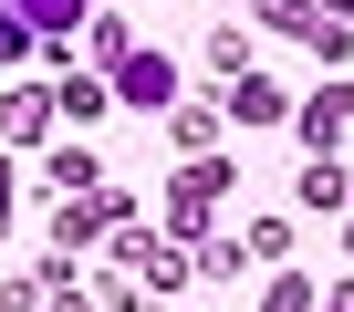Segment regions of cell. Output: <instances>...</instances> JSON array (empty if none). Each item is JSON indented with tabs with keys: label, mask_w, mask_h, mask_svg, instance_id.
Returning <instances> with one entry per match:
<instances>
[{
	"label": "cell",
	"mask_w": 354,
	"mask_h": 312,
	"mask_svg": "<svg viewBox=\"0 0 354 312\" xmlns=\"http://www.w3.org/2000/svg\"><path fill=\"white\" fill-rule=\"evenodd\" d=\"M167 135L188 146V156H209V135H219V104H177V115H167Z\"/></svg>",
	"instance_id": "cell-8"
},
{
	"label": "cell",
	"mask_w": 354,
	"mask_h": 312,
	"mask_svg": "<svg viewBox=\"0 0 354 312\" xmlns=\"http://www.w3.org/2000/svg\"><path fill=\"white\" fill-rule=\"evenodd\" d=\"M219 198H230V156H188V167H177V188H167V219L198 240V219H209Z\"/></svg>",
	"instance_id": "cell-1"
},
{
	"label": "cell",
	"mask_w": 354,
	"mask_h": 312,
	"mask_svg": "<svg viewBox=\"0 0 354 312\" xmlns=\"http://www.w3.org/2000/svg\"><path fill=\"white\" fill-rule=\"evenodd\" d=\"M261 21H271V32H323L313 0H261Z\"/></svg>",
	"instance_id": "cell-11"
},
{
	"label": "cell",
	"mask_w": 354,
	"mask_h": 312,
	"mask_svg": "<svg viewBox=\"0 0 354 312\" xmlns=\"http://www.w3.org/2000/svg\"><path fill=\"white\" fill-rule=\"evenodd\" d=\"M302 208H344V177H333V156H323V167L302 177Z\"/></svg>",
	"instance_id": "cell-13"
},
{
	"label": "cell",
	"mask_w": 354,
	"mask_h": 312,
	"mask_svg": "<svg viewBox=\"0 0 354 312\" xmlns=\"http://www.w3.org/2000/svg\"><path fill=\"white\" fill-rule=\"evenodd\" d=\"M333 312H354V281H344V291H333Z\"/></svg>",
	"instance_id": "cell-18"
},
{
	"label": "cell",
	"mask_w": 354,
	"mask_h": 312,
	"mask_svg": "<svg viewBox=\"0 0 354 312\" xmlns=\"http://www.w3.org/2000/svg\"><path fill=\"white\" fill-rule=\"evenodd\" d=\"M32 52H42V32L11 11V0H0V63H32Z\"/></svg>",
	"instance_id": "cell-9"
},
{
	"label": "cell",
	"mask_w": 354,
	"mask_h": 312,
	"mask_svg": "<svg viewBox=\"0 0 354 312\" xmlns=\"http://www.w3.org/2000/svg\"><path fill=\"white\" fill-rule=\"evenodd\" d=\"M209 73L240 84V73H250V32H209Z\"/></svg>",
	"instance_id": "cell-10"
},
{
	"label": "cell",
	"mask_w": 354,
	"mask_h": 312,
	"mask_svg": "<svg viewBox=\"0 0 354 312\" xmlns=\"http://www.w3.org/2000/svg\"><path fill=\"white\" fill-rule=\"evenodd\" d=\"M11 11L42 32V42H63V32H84V0H11Z\"/></svg>",
	"instance_id": "cell-6"
},
{
	"label": "cell",
	"mask_w": 354,
	"mask_h": 312,
	"mask_svg": "<svg viewBox=\"0 0 354 312\" xmlns=\"http://www.w3.org/2000/svg\"><path fill=\"white\" fill-rule=\"evenodd\" d=\"M0 219H11V167H0Z\"/></svg>",
	"instance_id": "cell-16"
},
{
	"label": "cell",
	"mask_w": 354,
	"mask_h": 312,
	"mask_svg": "<svg viewBox=\"0 0 354 312\" xmlns=\"http://www.w3.org/2000/svg\"><path fill=\"white\" fill-rule=\"evenodd\" d=\"M115 94L146 104V115H177V73H167V52H125V63H115Z\"/></svg>",
	"instance_id": "cell-2"
},
{
	"label": "cell",
	"mask_w": 354,
	"mask_h": 312,
	"mask_svg": "<svg viewBox=\"0 0 354 312\" xmlns=\"http://www.w3.org/2000/svg\"><path fill=\"white\" fill-rule=\"evenodd\" d=\"M344 135H354V94H313V104H302V146H313V156H333Z\"/></svg>",
	"instance_id": "cell-4"
},
{
	"label": "cell",
	"mask_w": 354,
	"mask_h": 312,
	"mask_svg": "<svg viewBox=\"0 0 354 312\" xmlns=\"http://www.w3.org/2000/svg\"><path fill=\"white\" fill-rule=\"evenodd\" d=\"M125 52H136V42H125V21H115V11H104V21H94V63H104V73H115V63H125Z\"/></svg>",
	"instance_id": "cell-14"
},
{
	"label": "cell",
	"mask_w": 354,
	"mask_h": 312,
	"mask_svg": "<svg viewBox=\"0 0 354 312\" xmlns=\"http://www.w3.org/2000/svg\"><path fill=\"white\" fill-rule=\"evenodd\" d=\"M344 11H354V0H323V21H344Z\"/></svg>",
	"instance_id": "cell-17"
},
{
	"label": "cell",
	"mask_w": 354,
	"mask_h": 312,
	"mask_svg": "<svg viewBox=\"0 0 354 312\" xmlns=\"http://www.w3.org/2000/svg\"><path fill=\"white\" fill-rule=\"evenodd\" d=\"M53 115H63V94H42V84H21L11 104H0V135H11V146H32V135H42Z\"/></svg>",
	"instance_id": "cell-5"
},
{
	"label": "cell",
	"mask_w": 354,
	"mask_h": 312,
	"mask_svg": "<svg viewBox=\"0 0 354 312\" xmlns=\"http://www.w3.org/2000/svg\"><path fill=\"white\" fill-rule=\"evenodd\" d=\"M63 115H73V125H94V115H104V84H94V73H73V84H63Z\"/></svg>",
	"instance_id": "cell-12"
},
{
	"label": "cell",
	"mask_w": 354,
	"mask_h": 312,
	"mask_svg": "<svg viewBox=\"0 0 354 312\" xmlns=\"http://www.w3.org/2000/svg\"><path fill=\"white\" fill-rule=\"evenodd\" d=\"M230 115H240V125H281V84H261V73H240V94H230Z\"/></svg>",
	"instance_id": "cell-7"
},
{
	"label": "cell",
	"mask_w": 354,
	"mask_h": 312,
	"mask_svg": "<svg viewBox=\"0 0 354 312\" xmlns=\"http://www.w3.org/2000/svg\"><path fill=\"white\" fill-rule=\"evenodd\" d=\"M302 302H313V291H302V281H292V271H281V281H271V302H261V312H302Z\"/></svg>",
	"instance_id": "cell-15"
},
{
	"label": "cell",
	"mask_w": 354,
	"mask_h": 312,
	"mask_svg": "<svg viewBox=\"0 0 354 312\" xmlns=\"http://www.w3.org/2000/svg\"><path fill=\"white\" fill-rule=\"evenodd\" d=\"M125 219H136V208H125V188H115V198H73V208L53 219V240H63V250H84V240H104V229H125Z\"/></svg>",
	"instance_id": "cell-3"
},
{
	"label": "cell",
	"mask_w": 354,
	"mask_h": 312,
	"mask_svg": "<svg viewBox=\"0 0 354 312\" xmlns=\"http://www.w3.org/2000/svg\"><path fill=\"white\" fill-rule=\"evenodd\" d=\"M344 260H354V229H344Z\"/></svg>",
	"instance_id": "cell-19"
}]
</instances>
